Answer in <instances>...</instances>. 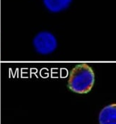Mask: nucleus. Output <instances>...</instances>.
Listing matches in <instances>:
<instances>
[{"label": "nucleus", "instance_id": "obj_3", "mask_svg": "<svg viewBox=\"0 0 116 124\" xmlns=\"http://www.w3.org/2000/svg\"><path fill=\"white\" fill-rule=\"evenodd\" d=\"M100 124H116V103L104 107L99 113Z\"/></svg>", "mask_w": 116, "mask_h": 124}, {"label": "nucleus", "instance_id": "obj_1", "mask_svg": "<svg viewBox=\"0 0 116 124\" xmlns=\"http://www.w3.org/2000/svg\"><path fill=\"white\" fill-rule=\"evenodd\" d=\"M95 74L93 70L87 63L77 64L70 72L68 86L78 93H88L93 86Z\"/></svg>", "mask_w": 116, "mask_h": 124}, {"label": "nucleus", "instance_id": "obj_2", "mask_svg": "<svg viewBox=\"0 0 116 124\" xmlns=\"http://www.w3.org/2000/svg\"><path fill=\"white\" fill-rule=\"evenodd\" d=\"M33 45L37 53L48 55L53 53L58 46L57 39L53 34L48 31L37 33L33 39Z\"/></svg>", "mask_w": 116, "mask_h": 124}, {"label": "nucleus", "instance_id": "obj_4", "mask_svg": "<svg viewBox=\"0 0 116 124\" xmlns=\"http://www.w3.org/2000/svg\"><path fill=\"white\" fill-rule=\"evenodd\" d=\"M73 0H43L45 7L52 13H58L67 9Z\"/></svg>", "mask_w": 116, "mask_h": 124}]
</instances>
